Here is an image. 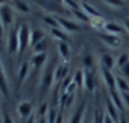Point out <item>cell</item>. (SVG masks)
<instances>
[{
	"label": "cell",
	"instance_id": "obj_48",
	"mask_svg": "<svg viewBox=\"0 0 129 123\" xmlns=\"http://www.w3.org/2000/svg\"><path fill=\"white\" fill-rule=\"evenodd\" d=\"M84 123H90V122H89V120H87V119L85 118V120H84Z\"/></svg>",
	"mask_w": 129,
	"mask_h": 123
},
{
	"label": "cell",
	"instance_id": "obj_29",
	"mask_svg": "<svg viewBox=\"0 0 129 123\" xmlns=\"http://www.w3.org/2000/svg\"><path fill=\"white\" fill-rule=\"evenodd\" d=\"M129 62V53L128 52H123L118 58H116V66L119 69H121L123 66H125Z\"/></svg>",
	"mask_w": 129,
	"mask_h": 123
},
{
	"label": "cell",
	"instance_id": "obj_6",
	"mask_svg": "<svg viewBox=\"0 0 129 123\" xmlns=\"http://www.w3.org/2000/svg\"><path fill=\"white\" fill-rule=\"evenodd\" d=\"M54 69L56 67L48 66L44 70L43 76H42V80H41V85H42V89L43 90H48L52 86V84L54 83Z\"/></svg>",
	"mask_w": 129,
	"mask_h": 123
},
{
	"label": "cell",
	"instance_id": "obj_33",
	"mask_svg": "<svg viewBox=\"0 0 129 123\" xmlns=\"http://www.w3.org/2000/svg\"><path fill=\"white\" fill-rule=\"evenodd\" d=\"M103 2H104L106 5H109V7H111V8H115V9L124 7V0H103Z\"/></svg>",
	"mask_w": 129,
	"mask_h": 123
},
{
	"label": "cell",
	"instance_id": "obj_20",
	"mask_svg": "<svg viewBox=\"0 0 129 123\" xmlns=\"http://www.w3.org/2000/svg\"><path fill=\"white\" fill-rule=\"evenodd\" d=\"M110 100L113 102V104L118 108V110H124V103H123V99H121V95L118 90H113L110 91Z\"/></svg>",
	"mask_w": 129,
	"mask_h": 123
},
{
	"label": "cell",
	"instance_id": "obj_44",
	"mask_svg": "<svg viewBox=\"0 0 129 123\" xmlns=\"http://www.w3.org/2000/svg\"><path fill=\"white\" fill-rule=\"evenodd\" d=\"M54 123H63V117H62V114L59 113L58 114V117H57V119H56V122Z\"/></svg>",
	"mask_w": 129,
	"mask_h": 123
},
{
	"label": "cell",
	"instance_id": "obj_39",
	"mask_svg": "<svg viewBox=\"0 0 129 123\" xmlns=\"http://www.w3.org/2000/svg\"><path fill=\"white\" fill-rule=\"evenodd\" d=\"M120 95H121L124 107H128V108H129V91H128V93H120Z\"/></svg>",
	"mask_w": 129,
	"mask_h": 123
},
{
	"label": "cell",
	"instance_id": "obj_35",
	"mask_svg": "<svg viewBox=\"0 0 129 123\" xmlns=\"http://www.w3.org/2000/svg\"><path fill=\"white\" fill-rule=\"evenodd\" d=\"M104 118H105V114L99 113V112H95V117H94L92 123H104Z\"/></svg>",
	"mask_w": 129,
	"mask_h": 123
},
{
	"label": "cell",
	"instance_id": "obj_23",
	"mask_svg": "<svg viewBox=\"0 0 129 123\" xmlns=\"http://www.w3.org/2000/svg\"><path fill=\"white\" fill-rule=\"evenodd\" d=\"M72 13V15H74V18L77 20V22H80V23H90L91 22V18L80 8V9H77V10H74V12H71Z\"/></svg>",
	"mask_w": 129,
	"mask_h": 123
},
{
	"label": "cell",
	"instance_id": "obj_8",
	"mask_svg": "<svg viewBox=\"0 0 129 123\" xmlns=\"http://www.w3.org/2000/svg\"><path fill=\"white\" fill-rule=\"evenodd\" d=\"M17 112L19 114L20 118H24V119H28L30 115H33V104L28 100H24L22 103L18 104L17 107Z\"/></svg>",
	"mask_w": 129,
	"mask_h": 123
},
{
	"label": "cell",
	"instance_id": "obj_24",
	"mask_svg": "<svg viewBox=\"0 0 129 123\" xmlns=\"http://www.w3.org/2000/svg\"><path fill=\"white\" fill-rule=\"evenodd\" d=\"M116 90L119 93H128L129 91V81L123 76H116Z\"/></svg>",
	"mask_w": 129,
	"mask_h": 123
},
{
	"label": "cell",
	"instance_id": "obj_49",
	"mask_svg": "<svg viewBox=\"0 0 129 123\" xmlns=\"http://www.w3.org/2000/svg\"><path fill=\"white\" fill-rule=\"evenodd\" d=\"M128 53H129V52H128Z\"/></svg>",
	"mask_w": 129,
	"mask_h": 123
},
{
	"label": "cell",
	"instance_id": "obj_9",
	"mask_svg": "<svg viewBox=\"0 0 129 123\" xmlns=\"http://www.w3.org/2000/svg\"><path fill=\"white\" fill-rule=\"evenodd\" d=\"M69 65L67 64H61L57 65L54 69V83H61L66 79L69 75Z\"/></svg>",
	"mask_w": 129,
	"mask_h": 123
},
{
	"label": "cell",
	"instance_id": "obj_5",
	"mask_svg": "<svg viewBox=\"0 0 129 123\" xmlns=\"http://www.w3.org/2000/svg\"><path fill=\"white\" fill-rule=\"evenodd\" d=\"M99 38L103 41V43L105 46H108L110 48H118L121 44L120 37L113 36V34H109V33H105V32H100L99 33Z\"/></svg>",
	"mask_w": 129,
	"mask_h": 123
},
{
	"label": "cell",
	"instance_id": "obj_27",
	"mask_svg": "<svg viewBox=\"0 0 129 123\" xmlns=\"http://www.w3.org/2000/svg\"><path fill=\"white\" fill-rule=\"evenodd\" d=\"M61 2H62V4H63L64 7H66L67 9H70L71 12L77 10V9L81 8V5L79 4L77 0H61Z\"/></svg>",
	"mask_w": 129,
	"mask_h": 123
},
{
	"label": "cell",
	"instance_id": "obj_12",
	"mask_svg": "<svg viewBox=\"0 0 129 123\" xmlns=\"http://www.w3.org/2000/svg\"><path fill=\"white\" fill-rule=\"evenodd\" d=\"M0 91L4 94V96H9V85H8V79L5 75L4 66L0 61Z\"/></svg>",
	"mask_w": 129,
	"mask_h": 123
},
{
	"label": "cell",
	"instance_id": "obj_4",
	"mask_svg": "<svg viewBox=\"0 0 129 123\" xmlns=\"http://www.w3.org/2000/svg\"><path fill=\"white\" fill-rule=\"evenodd\" d=\"M57 22H58V26L64 31V32H67V33H76L80 31V26L74 22V20H70L67 18H64V17H56Z\"/></svg>",
	"mask_w": 129,
	"mask_h": 123
},
{
	"label": "cell",
	"instance_id": "obj_16",
	"mask_svg": "<svg viewBox=\"0 0 129 123\" xmlns=\"http://www.w3.org/2000/svg\"><path fill=\"white\" fill-rule=\"evenodd\" d=\"M114 66H116V61L111 55L105 53V55L101 56V67L103 69H106V70L111 71L114 69Z\"/></svg>",
	"mask_w": 129,
	"mask_h": 123
},
{
	"label": "cell",
	"instance_id": "obj_28",
	"mask_svg": "<svg viewBox=\"0 0 129 123\" xmlns=\"http://www.w3.org/2000/svg\"><path fill=\"white\" fill-rule=\"evenodd\" d=\"M46 50H47V39H43V41H41L39 43H37L34 47H32L33 55H37V53H44Z\"/></svg>",
	"mask_w": 129,
	"mask_h": 123
},
{
	"label": "cell",
	"instance_id": "obj_40",
	"mask_svg": "<svg viewBox=\"0 0 129 123\" xmlns=\"http://www.w3.org/2000/svg\"><path fill=\"white\" fill-rule=\"evenodd\" d=\"M4 32H5V28H4L3 23L0 22V43H2V41H3V38H4Z\"/></svg>",
	"mask_w": 129,
	"mask_h": 123
},
{
	"label": "cell",
	"instance_id": "obj_46",
	"mask_svg": "<svg viewBox=\"0 0 129 123\" xmlns=\"http://www.w3.org/2000/svg\"><path fill=\"white\" fill-rule=\"evenodd\" d=\"M119 123H128V122H126V119L124 117H120L119 118Z\"/></svg>",
	"mask_w": 129,
	"mask_h": 123
},
{
	"label": "cell",
	"instance_id": "obj_31",
	"mask_svg": "<svg viewBox=\"0 0 129 123\" xmlns=\"http://www.w3.org/2000/svg\"><path fill=\"white\" fill-rule=\"evenodd\" d=\"M72 80L74 83L79 86H84V70H77L75 72V75L72 76Z\"/></svg>",
	"mask_w": 129,
	"mask_h": 123
},
{
	"label": "cell",
	"instance_id": "obj_15",
	"mask_svg": "<svg viewBox=\"0 0 129 123\" xmlns=\"http://www.w3.org/2000/svg\"><path fill=\"white\" fill-rule=\"evenodd\" d=\"M105 114L108 117H110L115 123L119 122V115H118V108L113 104V102L110 100V98L106 100V105H105Z\"/></svg>",
	"mask_w": 129,
	"mask_h": 123
},
{
	"label": "cell",
	"instance_id": "obj_26",
	"mask_svg": "<svg viewBox=\"0 0 129 123\" xmlns=\"http://www.w3.org/2000/svg\"><path fill=\"white\" fill-rule=\"evenodd\" d=\"M105 24H106V22L101 18V17H96V18H92L91 19V22H90V26L94 28V29H96V31H100V29H104V27H105Z\"/></svg>",
	"mask_w": 129,
	"mask_h": 123
},
{
	"label": "cell",
	"instance_id": "obj_45",
	"mask_svg": "<svg viewBox=\"0 0 129 123\" xmlns=\"http://www.w3.org/2000/svg\"><path fill=\"white\" fill-rule=\"evenodd\" d=\"M36 123H47V120H46V117H41V118H38Z\"/></svg>",
	"mask_w": 129,
	"mask_h": 123
},
{
	"label": "cell",
	"instance_id": "obj_38",
	"mask_svg": "<svg viewBox=\"0 0 129 123\" xmlns=\"http://www.w3.org/2000/svg\"><path fill=\"white\" fill-rule=\"evenodd\" d=\"M71 83H72V78H70V76H67L66 79L63 80V83H62V90H63V93L67 90V88L70 86Z\"/></svg>",
	"mask_w": 129,
	"mask_h": 123
},
{
	"label": "cell",
	"instance_id": "obj_47",
	"mask_svg": "<svg viewBox=\"0 0 129 123\" xmlns=\"http://www.w3.org/2000/svg\"><path fill=\"white\" fill-rule=\"evenodd\" d=\"M9 2V0H0V5H3V4H7Z\"/></svg>",
	"mask_w": 129,
	"mask_h": 123
},
{
	"label": "cell",
	"instance_id": "obj_37",
	"mask_svg": "<svg viewBox=\"0 0 129 123\" xmlns=\"http://www.w3.org/2000/svg\"><path fill=\"white\" fill-rule=\"evenodd\" d=\"M120 71H121V74H123V78L129 81V62H128L125 66H123V67L120 69Z\"/></svg>",
	"mask_w": 129,
	"mask_h": 123
},
{
	"label": "cell",
	"instance_id": "obj_36",
	"mask_svg": "<svg viewBox=\"0 0 129 123\" xmlns=\"http://www.w3.org/2000/svg\"><path fill=\"white\" fill-rule=\"evenodd\" d=\"M91 65H92V57H91V55H86L84 57V66H85V69H90Z\"/></svg>",
	"mask_w": 129,
	"mask_h": 123
},
{
	"label": "cell",
	"instance_id": "obj_30",
	"mask_svg": "<svg viewBox=\"0 0 129 123\" xmlns=\"http://www.w3.org/2000/svg\"><path fill=\"white\" fill-rule=\"evenodd\" d=\"M43 22H44L48 27H51V29H52V28H59L56 17H52V15H44V17H43Z\"/></svg>",
	"mask_w": 129,
	"mask_h": 123
},
{
	"label": "cell",
	"instance_id": "obj_41",
	"mask_svg": "<svg viewBox=\"0 0 129 123\" xmlns=\"http://www.w3.org/2000/svg\"><path fill=\"white\" fill-rule=\"evenodd\" d=\"M123 27H124V28H125V31L129 33V18L123 20Z\"/></svg>",
	"mask_w": 129,
	"mask_h": 123
},
{
	"label": "cell",
	"instance_id": "obj_43",
	"mask_svg": "<svg viewBox=\"0 0 129 123\" xmlns=\"http://www.w3.org/2000/svg\"><path fill=\"white\" fill-rule=\"evenodd\" d=\"M104 123H115V122H114V120H113V119H111L110 117H108V115L105 114V118H104Z\"/></svg>",
	"mask_w": 129,
	"mask_h": 123
},
{
	"label": "cell",
	"instance_id": "obj_21",
	"mask_svg": "<svg viewBox=\"0 0 129 123\" xmlns=\"http://www.w3.org/2000/svg\"><path fill=\"white\" fill-rule=\"evenodd\" d=\"M28 74H29V62L25 61V62H23L19 66V69H18V80H19L20 84L24 83V80L27 79Z\"/></svg>",
	"mask_w": 129,
	"mask_h": 123
},
{
	"label": "cell",
	"instance_id": "obj_11",
	"mask_svg": "<svg viewBox=\"0 0 129 123\" xmlns=\"http://www.w3.org/2000/svg\"><path fill=\"white\" fill-rule=\"evenodd\" d=\"M57 50H58V55L62 58L63 64H67V61L70 58V53H71V48H70L69 43L67 42H58Z\"/></svg>",
	"mask_w": 129,
	"mask_h": 123
},
{
	"label": "cell",
	"instance_id": "obj_19",
	"mask_svg": "<svg viewBox=\"0 0 129 123\" xmlns=\"http://www.w3.org/2000/svg\"><path fill=\"white\" fill-rule=\"evenodd\" d=\"M43 39H46V34H44L43 31H41V29H33L30 32V47H34L37 43H39Z\"/></svg>",
	"mask_w": 129,
	"mask_h": 123
},
{
	"label": "cell",
	"instance_id": "obj_3",
	"mask_svg": "<svg viewBox=\"0 0 129 123\" xmlns=\"http://www.w3.org/2000/svg\"><path fill=\"white\" fill-rule=\"evenodd\" d=\"M7 51L9 55H14L19 51V39H18V28H12L7 39Z\"/></svg>",
	"mask_w": 129,
	"mask_h": 123
},
{
	"label": "cell",
	"instance_id": "obj_17",
	"mask_svg": "<svg viewBox=\"0 0 129 123\" xmlns=\"http://www.w3.org/2000/svg\"><path fill=\"white\" fill-rule=\"evenodd\" d=\"M47 61V53H37V55H33L30 57V64L33 65V67L36 69H39L42 67Z\"/></svg>",
	"mask_w": 129,
	"mask_h": 123
},
{
	"label": "cell",
	"instance_id": "obj_10",
	"mask_svg": "<svg viewBox=\"0 0 129 123\" xmlns=\"http://www.w3.org/2000/svg\"><path fill=\"white\" fill-rule=\"evenodd\" d=\"M84 88L87 91H94L95 89V78L90 69L84 70Z\"/></svg>",
	"mask_w": 129,
	"mask_h": 123
},
{
	"label": "cell",
	"instance_id": "obj_14",
	"mask_svg": "<svg viewBox=\"0 0 129 123\" xmlns=\"http://www.w3.org/2000/svg\"><path fill=\"white\" fill-rule=\"evenodd\" d=\"M104 32L109 33V34H113V36L120 37V34H123V28L115 22H106V24L104 27Z\"/></svg>",
	"mask_w": 129,
	"mask_h": 123
},
{
	"label": "cell",
	"instance_id": "obj_1",
	"mask_svg": "<svg viewBox=\"0 0 129 123\" xmlns=\"http://www.w3.org/2000/svg\"><path fill=\"white\" fill-rule=\"evenodd\" d=\"M30 29L27 23H23L18 28V39H19V55H23L25 50L30 46Z\"/></svg>",
	"mask_w": 129,
	"mask_h": 123
},
{
	"label": "cell",
	"instance_id": "obj_42",
	"mask_svg": "<svg viewBox=\"0 0 129 123\" xmlns=\"http://www.w3.org/2000/svg\"><path fill=\"white\" fill-rule=\"evenodd\" d=\"M37 122V119H36V117H34V114L33 115H30L27 120H25V123H36Z\"/></svg>",
	"mask_w": 129,
	"mask_h": 123
},
{
	"label": "cell",
	"instance_id": "obj_13",
	"mask_svg": "<svg viewBox=\"0 0 129 123\" xmlns=\"http://www.w3.org/2000/svg\"><path fill=\"white\" fill-rule=\"evenodd\" d=\"M85 118H86V104H81L77 108V110L74 113L69 123H84Z\"/></svg>",
	"mask_w": 129,
	"mask_h": 123
},
{
	"label": "cell",
	"instance_id": "obj_7",
	"mask_svg": "<svg viewBox=\"0 0 129 123\" xmlns=\"http://www.w3.org/2000/svg\"><path fill=\"white\" fill-rule=\"evenodd\" d=\"M100 72H101V76H103V81L104 84L106 85V88L113 91V90H116V76L113 75L111 71L106 70V69H100Z\"/></svg>",
	"mask_w": 129,
	"mask_h": 123
},
{
	"label": "cell",
	"instance_id": "obj_34",
	"mask_svg": "<svg viewBox=\"0 0 129 123\" xmlns=\"http://www.w3.org/2000/svg\"><path fill=\"white\" fill-rule=\"evenodd\" d=\"M48 109H49V107H48V104H47V103L41 104V105H39V108H38V110H37L38 118H41V117H46V115H47V113H48Z\"/></svg>",
	"mask_w": 129,
	"mask_h": 123
},
{
	"label": "cell",
	"instance_id": "obj_25",
	"mask_svg": "<svg viewBox=\"0 0 129 123\" xmlns=\"http://www.w3.org/2000/svg\"><path fill=\"white\" fill-rule=\"evenodd\" d=\"M81 9H82L91 19H92V18H96V17H100V15H99V12H98L92 5H90V4H87V3H85V2L81 3Z\"/></svg>",
	"mask_w": 129,
	"mask_h": 123
},
{
	"label": "cell",
	"instance_id": "obj_2",
	"mask_svg": "<svg viewBox=\"0 0 129 123\" xmlns=\"http://www.w3.org/2000/svg\"><path fill=\"white\" fill-rule=\"evenodd\" d=\"M0 22L3 23L5 29H9L13 26V22H14V9L8 3L0 5Z\"/></svg>",
	"mask_w": 129,
	"mask_h": 123
},
{
	"label": "cell",
	"instance_id": "obj_32",
	"mask_svg": "<svg viewBox=\"0 0 129 123\" xmlns=\"http://www.w3.org/2000/svg\"><path fill=\"white\" fill-rule=\"evenodd\" d=\"M57 117H58L57 110L54 108H49L48 109V113L46 115V120H47V123H54L56 119H57Z\"/></svg>",
	"mask_w": 129,
	"mask_h": 123
},
{
	"label": "cell",
	"instance_id": "obj_22",
	"mask_svg": "<svg viewBox=\"0 0 129 123\" xmlns=\"http://www.w3.org/2000/svg\"><path fill=\"white\" fill-rule=\"evenodd\" d=\"M51 36H52L53 39H56L58 42H67V39H69V37H67L66 33H64V31H62L59 28H52L51 29Z\"/></svg>",
	"mask_w": 129,
	"mask_h": 123
},
{
	"label": "cell",
	"instance_id": "obj_18",
	"mask_svg": "<svg viewBox=\"0 0 129 123\" xmlns=\"http://www.w3.org/2000/svg\"><path fill=\"white\" fill-rule=\"evenodd\" d=\"M10 5H12L13 9H15L17 12H19L22 14H27V13L30 12L29 5L25 2H23V0H12V4Z\"/></svg>",
	"mask_w": 129,
	"mask_h": 123
}]
</instances>
